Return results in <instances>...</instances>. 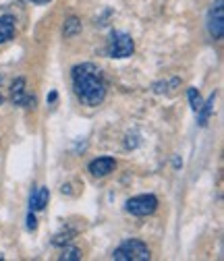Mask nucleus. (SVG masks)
<instances>
[{
	"label": "nucleus",
	"instance_id": "nucleus-18",
	"mask_svg": "<svg viewBox=\"0 0 224 261\" xmlns=\"http://www.w3.org/2000/svg\"><path fill=\"white\" fill-rule=\"evenodd\" d=\"M0 259H3V255H0Z\"/></svg>",
	"mask_w": 224,
	"mask_h": 261
},
{
	"label": "nucleus",
	"instance_id": "nucleus-14",
	"mask_svg": "<svg viewBox=\"0 0 224 261\" xmlns=\"http://www.w3.org/2000/svg\"><path fill=\"white\" fill-rule=\"evenodd\" d=\"M73 234H75L73 230H69V232H65V234H56V237H54V245H62V243H69Z\"/></svg>",
	"mask_w": 224,
	"mask_h": 261
},
{
	"label": "nucleus",
	"instance_id": "nucleus-1",
	"mask_svg": "<svg viewBox=\"0 0 224 261\" xmlns=\"http://www.w3.org/2000/svg\"><path fill=\"white\" fill-rule=\"evenodd\" d=\"M73 89H75V95L81 100V104L85 106H98L106 97L104 77L98 71V67H93L89 62L77 64L73 69Z\"/></svg>",
	"mask_w": 224,
	"mask_h": 261
},
{
	"label": "nucleus",
	"instance_id": "nucleus-10",
	"mask_svg": "<svg viewBox=\"0 0 224 261\" xmlns=\"http://www.w3.org/2000/svg\"><path fill=\"white\" fill-rule=\"evenodd\" d=\"M214 102H216V93H212V95L208 97V102L202 104V108L197 110V114H200V124H202V126L208 124V120H210V116H212V112H214Z\"/></svg>",
	"mask_w": 224,
	"mask_h": 261
},
{
	"label": "nucleus",
	"instance_id": "nucleus-16",
	"mask_svg": "<svg viewBox=\"0 0 224 261\" xmlns=\"http://www.w3.org/2000/svg\"><path fill=\"white\" fill-rule=\"evenodd\" d=\"M31 3H34V5H48L50 0H31Z\"/></svg>",
	"mask_w": 224,
	"mask_h": 261
},
{
	"label": "nucleus",
	"instance_id": "nucleus-6",
	"mask_svg": "<svg viewBox=\"0 0 224 261\" xmlns=\"http://www.w3.org/2000/svg\"><path fill=\"white\" fill-rule=\"evenodd\" d=\"M11 100H13V104L25 106V108H29V106L36 104L34 97H29L27 91H25V79H23V77H19V79L13 83V87H11Z\"/></svg>",
	"mask_w": 224,
	"mask_h": 261
},
{
	"label": "nucleus",
	"instance_id": "nucleus-2",
	"mask_svg": "<svg viewBox=\"0 0 224 261\" xmlns=\"http://www.w3.org/2000/svg\"><path fill=\"white\" fill-rule=\"evenodd\" d=\"M152 255H150V249L137 241V239H129L125 241L120 247L114 249L112 253V259L114 261H147Z\"/></svg>",
	"mask_w": 224,
	"mask_h": 261
},
{
	"label": "nucleus",
	"instance_id": "nucleus-15",
	"mask_svg": "<svg viewBox=\"0 0 224 261\" xmlns=\"http://www.w3.org/2000/svg\"><path fill=\"white\" fill-rule=\"evenodd\" d=\"M38 228V222H36V216L29 212V216H27V230H36Z\"/></svg>",
	"mask_w": 224,
	"mask_h": 261
},
{
	"label": "nucleus",
	"instance_id": "nucleus-5",
	"mask_svg": "<svg viewBox=\"0 0 224 261\" xmlns=\"http://www.w3.org/2000/svg\"><path fill=\"white\" fill-rule=\"evenodd\" d=\"M208 31L214 40H220L224 34V9H222V0H216V7L210 11L208 19Z\"/></svg>",
	"mask_w": 224,
	"mask_h": 261
},
{
	"label": "nucleus",
	"instance_id": "nucleus-9",
	"mask_svg": "<svg viewBox=\"0 0 224 261\" xmlns=\"http://www.w3.org/2000/svg\"><path fill=\"white\" fill-rule=\"evenodd\" d=\"M48 199H50V191L46 187H40L34 191V195H31V212H42L46 205H48Z\"/></svg>",
	"mask_w": 224,
	"mask_h": 261
},
{
	"label": "nucleus",
	"instance_id": "nucleus-7",
	"mask_svg": "<svg viewBox=\"0 0 224 261\" xmlns=\"http://www.w3.org/2000/svg\"><path fill=\"white\" fill-rule=\"evenodd\" d=\"M114 168H116V162L112 158H98V160H93L91 164H89V172L95 178L108 176L110 172H114Z\"/></svg>",
	"mask_w": 224,
	"mask_h": 261
},
{
	"label": "nucleus",
	"instance_id": "nucleus-3",
	"mask_svg": "<svg viewBox=\"0 0 224 261\" xmlns=\"http://www.w3.org/2000/svg\"><path fill=\"white\" fill-rule=\"evenodd\" d=\"M135 50L133 38L129 34H122V31H114L108 40V56L112 58H127L131 56Z\"/></svg>",
	"mask_w": 224,
	"mask_h": 261
},
{
	"label": "nucleus",
	"instance_id": "nucleus-17",
	"mask_svg": "<svg viewBox=\"0 0 224 261\" xmlns=\"http://www.w3.org/2000/svg\"><path fill=\"white\" fill-rule=\"evenodd\" d=\"M3 100H5V97H3V93H0V104H3Z\"/></svg>",
	"mask_w": 224,
	"mask_h": 261
},
{
	"label": "nucleus",
	"instance_id": "nucleus-12",
	"mask_svg": "<svg viewBox=\"0 0 224 261\" xmlns=\"http://www.w3.org/2000/svg\"><path fill=\"white\" fill-rule=\"evenodd\" d=\"M81 31V23L77 17H71L67 23H65V38H73Z\"/></svg>",
	"mask_w": 224,
	"mask_h": 261
},
{
	"label": "nucleus",
	"instance_id": "nucleus-4",
	"mask_svg": "<svg viewBox=\"0 0 224 261\" xmlns=\"http://www.w3.org/2000/svg\"><path fill=\"white\" fill-rule=\"evenodd\" d=\"M156 207H158V199L154 195H137V197H131L127 201V212L133 216H139V218L154 214Z\"/></svg>",
	"mask_w": 224,
	"mask_h": 261
},
{
	"label": "nucleus",
	"instance_id": "nucleus-11",
	"mask_svg": "<svg viewBox=\"0 0 224 261\" xmlns=\"http://www.w3.org/2000/svg\"><path fill=\"white\" fill-rule=\"evenodd\" d=\"M187 95H189V104H191V108H193V112H197V110L202 108V104H204L200 91H197L195 87H189V89H187Z\"/></svg>",
	"mask_w": 224,
	"mask_h": 261
},
{
	"label": "nucleus",
	"instance_id": "nucleus-13",
	"mask_svg": "<svg viewBox=\"0 0 224 261\" xmlns=\"http://www.w3.org/2000/svg\"><path fill=\"white\" fill-rule=\"evenodd\" d=\"M58 259L60 261H79L81 259V251L77 247H65L62 249V255Z\"/></svg>",
	"mask_w": 224,
	"mask_h": 261
},
{
	"label": "nucleus",
	"instance_id": "nucleus-8",
	"mask_svg": "<svg viewBox=\"0 0 224 261\" xmlns=\"http://www.w3.org/2000/svg\"><path fill=\"white\" fill-rule=\"evenodd\" d=\"M15 17L13 15H3L0 17V44H5L9 40H13L15 36Z\"/></svg>",
	"mask_w": 224,
	"mask_h": 261
}]
</instances>
